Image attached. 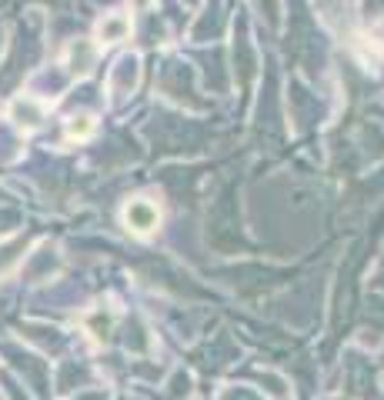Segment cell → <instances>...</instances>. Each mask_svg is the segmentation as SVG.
Listing matches in <instances>:
<instances>
[{
	"instance_id": "obj_2",
	"label": "cell",
	"mask_w": 384,
	"mask_h": 400,
	"mask_svg": "<svg viewBox=\"0 0 384 400\" xmlns=\"http://www.w3.org/2000/svg\"><path fill=\"white\" fill-rule=\"evenodd\" d=\"M91 131H94V120H91V117H71V124H67V133H71V137H87Z\"/></svg>"
},
{
	"instance_id": "obj_3",
	"label": "cell",
	"mask_w": 384,
	"mask_h": 400,
	"mask_svg": "<svg viewBox=\"0 0 384 400\" xmlns=\"http://www.w3.org/2000/svg\"><path fill=\"white\" fill-rule=\"evenodd\" d=\"M124 30H127V23L117 17V20H107V23H100V37L104 40H117V37H124Z\"/></svg>"
},
{
	"instance_id": "obj_1",
	"label": "cell",
	"mask_w": 384,
	"mask_h": 400,
	"mask_svg": "<svg viewBox=\"0 0 384 400\" xmlns=\"http://www.w3.org/2000/svg\"><path fill=\"white\" fill-rule=\"evenodd\" d=\"M124 224L134 230V234H151V230H157V224H161V210H157V204H151L147 197H137V200H131V204L124 207Z\"/></svg>"
}]
</instances>
